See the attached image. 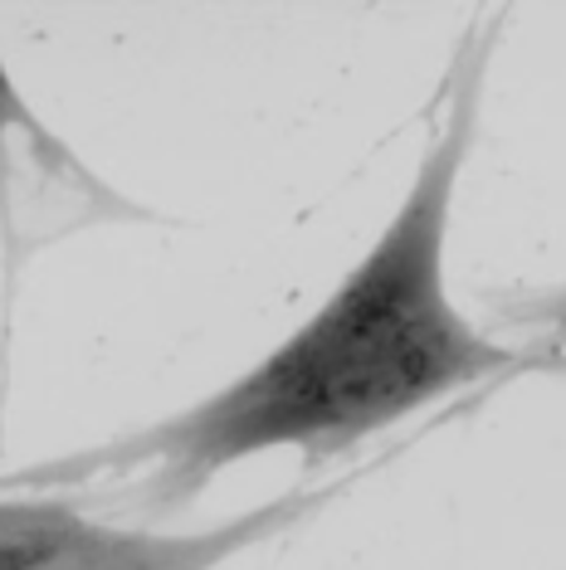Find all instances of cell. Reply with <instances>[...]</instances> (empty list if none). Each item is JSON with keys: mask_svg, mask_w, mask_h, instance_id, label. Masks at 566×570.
I'll use <instances>...</instances> for the list:
<instances>
[{"mask_svg": "<svg viewBox=\"0 0 566 570\" xmlns=\"http://www.w3.org/2000/svg\"><path fill=\"white\" fill-rule=\"evenodd\" d=\"M484 63L488 40H469L449 83V112L406 200L303 327L191 410L103 449L6 473L0 488L142 473L147 508L166 517L254 453L299 449L308 463H323L465 385L537 366V356L484 336L445 288L449 215L479 127Z\"/></svg>", "mask_w": 566, "mask_h": 570, "instance_id": "6da1fadb", "label": "cell"}, {"mask_svg": "<svg viewBox=\"0 0 566 570\" xmlns=\"http://www.w3.org/2000/svg\"><path fill=\"white\" fill-rule=\"evenodd\" d=\"M332 492H289L182 537L108 527L64 498H0V570H215L303 522Z\"/></svg>", "mask_w": 566, "mask_h": 570, "instance_id": "7a4b0ae2", "label": "cell"}, {"mask_svg": "<svg viewBox=\"0 0 566 570\" xmlns=\"http://www.w3.org/2000/svg\"><path fill=\"white\" fill-rule=\"evenodd\" d=\"M45 176H64L74 186H103L88 166L30 112L20 88L10 83L0 59V239L6 264H20V225H25V186H40Z\"/></svg>", "mask_w": 566, "mask_h": 570, "instance_id": "3957f363", "label": "cell"}, {"mask_svg": "<svg viewBox=\"0 0 566 570\" xmlns=\"http://www.w3.org/2000/svg\"><path fill=\"white\" fill-rule=\"evenodd\" d=\"M504 322H518V327L547 332L566 342V283L562 288H543V293H527L523 303H513V313H504Z\"/></svg>", "mask_w": 566, "mask_h": 570, "instance_id": "277c9868", "label": "cell"}]
</instances>
